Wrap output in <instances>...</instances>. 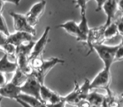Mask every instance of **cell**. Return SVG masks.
I'll use <instances>...</instances> for the list:
<instances>
[{
  "label": "cell",
  "instance_id": "27",
  "mask_svg": "<svg viewBox=\"0 0 123 107\" xmlns=\"http://www.w3.org/2000/svg\"><path fill=\"white\" fill-rule=\"evenodd\" d=\"M6 3H8V2L3 1V0H0V14H2V12H3V8H4V4Z\"/></svg>",
  "mask_w": 123,
  "mask_h": 107
},
{
  "label": "cell",
  "instance_id": "25",
  "mask_svg": "<svg viewBox=\"0 0 123 107\" xmlns=\"http://www.w3.org/2000/svg\"><path fill=\"white\" fill-rule=\"evenodd\" d=\"M117 33L123 37V22L120 20L118 23H117Z\"/></svg>",
  "mask_w": 123,
  "mask_h": 107
},
{
  "label": "cell",
  "instance_id": "15",
  "mask_svg": "<svg viewBox=\"0 0 123 107\" xmlns=\"http://www.w3.org/2000/svg\"><path fill=\"white\" fill-rule=\"evenodd\" d=\"M86 101L89 103L90 106L100 107L105 101V96L96 92L90 93L86 99Z\"/></svg>",
  "mask_w": 123,
  "mask_h": 107
},
{
  "label": "cell",
  "instance_id": "30",
  "mask_svg": "<svg viewBox=\"0 0 123 107\" xmlns=\"http://www.w3.org/2000/svg\"><path fill=\"white\" fill-rule=\"evenodd\" d=\"M121 21H122V22H123V16L122 17V18H121Z\"/></svg>",
  "mask_w": 123,
  "mask_h": 107
},
{
  "label": "cell",
  "instance_id": "31",
  "mask_svg": "<svg viewBox=\"0 0 123 107\" xmlns=\"http://www.w3.org/2000/svg\"><path fill=\"white\" fill-rule=\"evenodd\" d=\"M122 97H123V93H122Z\"/></svg>",
  "mask_w": 123,
  "mask_h": 107
},
{
  "label": "cell",
  "instance_id": "4",
  "mask_svg": "<svg viewBox=\"0 0 123 107\" xmlns=\"http://www.w3.org/2000/svg\"><path fill=\"white\" fill-rule=\"evenodd\" d=\"M87 1L74 2V4H76V6L79 7L80 9V22L78 24V28H79L80 34V41H81V42H86L88 34L90 31L87 17H86V4H87Z\"/></svg>",
  "mask_w": 123,
  "mask_h": 107
},
{
  "label": "cell",
  "instance_id": "14",
  "mask_svg": "<svg viewBox=\"0 0 123 107\" xmlns=\"http://www.w3.org/2000/svg\"><path fill=\"white\" fill-rule=\"evenodd\" d=\"M65 103L71 105H79L81 102L80 97V85L77 81H74V89L67 95L66 96H64Z\"/></svg>",
  "mask_w": 123,
  "mask_h": 107
},
{
  "label": "cell",
  "instance_id": "16",
  "mask_svg": "<svg viewBox=\"0 0 123 107\" xmlns=\"http://www.w3.org/2000/svg\"><path fill=\"white\" fill-rule=\"evenodd\" d=\"M28 77L29 76H27L25 74H24L21 70L17 69L16 71L14 72L13 77L12 78V80H10V82L13 83V84H15V85L18 86V87H21V86L26 82Z\"/></svg>",
  "mask_w": 123,
  "mask_h": 107
},
{
  "label": "cell",
  "instance_id": "3",
  "mask_svg": "<svg viewBox=\"0 0 123 107\" xmlns=\"http://www.w3.org/2000/svg\"><path fill=\"white\" fill-rule=\"evenodd\" d=\"M10 16L12 17L13 20V26H14L15 32L28 33V34H32L35 37L36 29L29 24L25 14L10 12Z\"/></svg>",
  "mask_w": 123,
  "mask_h": 107
},
{
  "label": "cell",
  "instance_id": "29",
  "mask_svg": "<svg viewBox=\"0 0 123 107\" xmlns=\"http://www.w3.org/2000/svg\"><path fill=\"white\" fill-rule=\"evenodd\" d=\"M2 99H3V98L0 97V107H2V106H1V101H2Z\"/></svg>",
  "mask_w": 123,
  "mask_h": 107
},
{
  "label": "cell",
  "instance_id": "7",
  "mask_svg": "<svg viewBox=\"0 0 123 107\" xmlns=\"http://www.w3.org/2000/svg\"><path fill=\"white\" fill-rule=\"evenodd\" d=\"M50 31V27L47 26L44 29L42 36L38 39L37 41L34 42V47H33L32 52L29 56V59L37 58V57H41L42 54L45 49L46 45L49 43V34Z\"/></svg>",
  "mask_w": 123,
  "mask_h": 107
},
{
  "label": "cell",
  "instance_id": "26",
  "mask_svg": "<svg viewBox=\"0 0 123 107\" xmlns=\"http://www.w3.org/2000/svg\"><path fill=\"white\" fill-rule=\"evenodd\" d=\"M15 101H16L17 102H18V104L20 105V106H23V107H31L30 106H29V105H28V104H26V103H25V102H24V101H20V100H19V99H18V98H17V99L15 100Z\"/></svg>",
  "mask_w": 123,
  "mask_h": 107
},
{
  "label": "cell",
  "instance_id": "22",
  "mask_svg": "<svg viewBox=\"0 0 123 107\" xmlns=\"http://www.w3.org/2000/svg\"><path fill=\"white\" fill-rule=\"evenodd\" d=\"M7 38H8L7 36H5L2 33H0V50L3 51V47L7 44Z\"/></svg>",
  "mask_w": 123,
  "mask_h": 107
},
{
  "label": "cell",
  "instance_id": "1",
  "mask_svg": "<svg viewBox=\"0 0 123 107\" xmlns=\"http://www.w3.org/2000/svg\"><path fill=\"white\" fill-rule=\"evenodd\" d=\"M65 60L59 58H50L44 59L41 57H37L30 59V65L32 68V75H34L41 84H44V79L50 70L59 64H64Z\"/></svg>",
  "mask_w": 123,
  "mask_h": 107
},
{
  "label": "cell",
  "instance_id": "12",
  "mask_svg": "<svg viewBox=\"0 0 123 107\" xmlns=\"http://www.w3.org/2000/svg\"><path fill=\"white\" fill-rule=\"evenodd\" d=\"M18 69L16 61H13L9 59V57L4 54L0 59V72L3 74L14 73Z\"/></svg>",
  "mask_w": 123,
  "mask_h": 107
},
{
  "label": "cell",
  "instance_id": "9",
  "mask_svg": "<svg viewBox=\"0 0 123 107\" xmlns=\"http://www.w3.org/2000/svg\"><path fill=\"white\" fill-rule=\"evenodd\" d=\"M111 82V70L103 68L90 83V89L107 88Z\"/></svg>",
  "mask_w": 123,
  "mask_h": 107
},
{
  "label": "cell",
  "instance_id": "17",
  "mask_svg": "<svg viewBox=\"0 0 123 107\" xmlns=\"http://www.w3.org/2000/svg\"><path fill=\"white\" fill-rule=\"evenodd\" d=\"M117 34H118V33H117V23H111L109 26H107L106 28L104 29L102 39H112V38L116 37Z\"/></svg>",
  "mask_w": 123,
  "mask_h": 107
},
{
  "label": "cell",
  "instance_id": "13",
  "mask_svg": "<svg viewBox=\"0 0 123 107\" xmlns=\"http://www.w3.org/2000/svg\"><path fill=\"white\" fill-rule=\"evenodd\" d=\"M57 29H63L65 31H66L69 34L74 36L76 38L77 41H80V30L78 28V24L74 20H69L63 24L57 25Z\"/></svg>",
  "mask_w": 123,
  "mask_h": 107
},
{
  "label": "cell",
  "instance_id": "19",
  "mask_svg": "<svg viewBox=\"0 0 123 107\" xmlns=\"http://www.w3.org/2000/svg\"><path fill=\"white\" fill-rule=\"evenodd\" d=\"M85 83L82 84L81 86H80V101H86L88 95L90 94V83L91 80H89L88 79L85 80Z\"/></svg>",
  "mask_w": 123,
  "mask_h": 107
},
{
  "label": "cell",
  "instance_id": "21",
  "mask_svg": "<svg viewBox=\"0 0 123 107\" xmlns=\"http://www.w3.org/2000/svg\"><path fill=\"white\" fill-rule=\"evenodd\" d=\"M123 59V46H121L118 44V49L117 50L115 55V62L116 61H120Z\"/></svg>",
  "mask_w": 123,
  "mask_h": 107
},
{
  "label": "cell",
  "instance_id": "2",
  "mask_svg": "<svg viewBox=\"0 0 123 107\" xmlns=\"http://www.w3.org/2000/svg\"><path fill=\"white\" fill-rule=\"evenodd\" d=\"M118 49V45H106L102 43L93 45L92 51L95 50L98 57L103 62L104 68L110 69L115 62V55Z\"/></svg>",
  "mask_w": 123,
  "mask_h": 107
},
{
  "label": "cell",
  "instance_id": "28",
  "mask_svg": "<svg viewBox=\"0 0 123 107\" xmlns=\"http://www.w3.org/2000/svg\"><path fill=\"white\" fill-rule=\"evenodd\" d=\"M119 45H121V46H123V38H122V41H121V43H120V44H119Z\"/></svg>",
  "mask_w": 123,
  "mask_h": 107
},
{
  "label": "cell",
  "instance_id": "10",
  "mask_svg": "<svg viewBox=\"0 0 123 107\" xmlns=\"http://www.w3.org/2000/svg\"><path fill=\"white\" fill-rule=\"evenodd\" d=\"M21 94L20 87H18L13 83L8 82L3 87L0 88V97L8 98L10 100H16Z\"/></svg>",
  "mask_w": 123,
  "mask_h": 107
},
{
  "label": "cell",
  "instance_id": "11",
  "mask_svg": "<svg viewBox=\"0 0 123 107\" xmlns=\"http://www.w3.org/2000/svg\"><path fill=\"white\" fill-rule=\"evenodd\" d=\"M34 36L30 34L25 32H15L13 34H10V35L7 38V43L18 47L19 44L25 41H32L34 40Z\"/></svg>",
  "mask_w": 123,
  "mask_h": 107
},
{
  "label": "cell",
  "instance_id": "6",
  "mask_svg": "<svg viewBox=\"0 0 123 107\" xmlns=\"http://www.w3.org/2000/svg\"><path fill=\"white\" fill-rule=\"evenodd\" d=\"M40 86L41 84L39 82V80L34 75H30L28 77L26 82L20 87L21 94L33 96L40 101V95H39Z\"/></svg>",
  "mask_w": 123,
  "mask_h": 107
},
{
  "label": "cell",
  "instance_id": "5",
  "mask_svg": "<svg viewBox=\"0 0 123 107\" xmlns=\"http://www.w3.org/2000/svg\"><path fill=\"white\" fill-rule=\"evenodd\" d=\"M96 3H97V8L96 9V11L97 12L102 9L106 15V21L103 25L104 29H105L111 23H113L112 20L114 19L116 13L118 11L117 2L111 1V0L110 1H96Z\"/></svg>",
  "mask_w": 123,
  "mask_h": 107
},
{
  "label": "cell",
  "instance_id": "8",
  "mask_svg": "<svg viewBox=\"0 0 123 107\" xmlns=\"http://www.w3.org/2000/svg\"><path fill=\"white\" fill-rule=\"evenodd\" d=\"M45 7H46L45 1L38 2V3H36L35 4H34L31 7L29 11L25 14L28 22H29V24L32 27L34 28V26L38 24L39 18L42 16L43 13L44 12Z\"/></svg>",
  "mask_w": 123,
  "mask_h": 107
},
{
  "label": "cell",
  "instance_id": "24",
  "mask_svg": "<svg viewBox=\"0 0 123 107\" xmlns=\"http://www.w3.org/2000/svg\"><path fill=\"white\" fill-rule=\"evenodd\" d=\"M65 100H63L62 101L59 103H56V104H52V105H46V107H65Z\"/></svg>",
  "mask_w": 123,
  "mask_h": 107
},
{
  "label": "cell",
  "instance_id": "23",
  "mask_svg": "<svg viewBox=\"0 0 123 107\" xmlns=\"http://www.w3.org/2000/svg\"><path fill=\"white\" fill-rule=\"evenodd\" d=\"M7 83H8V81H7V78H6L5 74L0 72V88L3 87Z\"/></svg>",
  "mask_w": 123,
  "mask_h": 107
},
{
  "label": "cell",
  "instance_id": "20",
  "mask_svg": "<svg viewBox=\"0 0 123 107\" xmlns=\"http://www.w3.org/2000/svg\"><path fill=\"white\" fill-rule=\"evenodd\" d=\"M0 33L4 34L7 37L10 35V32L8 30V25H7V23L5 21V18H3V14H0Z\"/></svg>",
  "mask_w": 123,
  "mask_h": 107
},
{
  "label": "cell",
  "instance_id": "18",
  "mask_svg": "<svg viewBox=\"0 0 123 107\" xmlns=\"http://www.w3.org/2000/svg\"><path fill=\"white\" fill-rule=\"evenodd\" d=\"M54 94H55V91L51 90L48 87H46L44 84H41L39 95H40V101L43 103H44L45 105L48 104Z\"/></svg>",
  "mask_w": 123,
  "mask_h": 107
}]
</instances>
